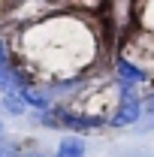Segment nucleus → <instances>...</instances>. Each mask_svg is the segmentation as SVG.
<instances>
[{
	"instance_id": "nucleus-8",
	"label": "nucleus",
	"mask_w": 154,
	"mask_h": 157,
	"mask_svg": "<svg viewBox=\"0 0 154 157\" xmlns=\"http://www.w3.org/2000/svg\"><path fill=\"white\" fill-rule=\"evenodd\" d=\"M21 157H48V154H42V151H24Z\"/></svg>"
},
{
	"instance_id": "nucleus-2",
	"label": "nucleus",
	"mask_w": 154,
	"mask_h": 157,
	"mask_svg": "<svg viewBox=\"0 0 154 157\" xmlns=\"http://www.w3.org/2000/svg\"><path fill=\"white\" fill-rule=\"evenodd\" d=\"M39 124L42 127H55V130H70V133H91L109 124L106 115H94V112H82L73 106H52L45 112H39Z\"/></svg>"
},
{
	"instance_id": "nucleus-7",
	"label": "nucleus",
	"mask_w": 154,
	"mask_h": 157,
	"mask_svg": "<svg viewBox=\"0 0 154 157\" xmlns=\"http://www.w3.org/2000/svg\"><path fill=\"white\" fill-rule=\"evenodd\" d=\"M142 106H145V115H148V118H154V91H151V94H148L145 100H142Z\"/></svg>"
},
{
	"instance_id": "nucleus-3",
	"label": "nucleus",
	"mask_w": 154,
	"mask_h": 157,
	"mask_svg": "<svg viewBox=\"0 0 154 157\" xmlns=\"http://www.w3.org/2000/svg\"><path fill=\"white\" fill-rule=\"evenodd\" d=\"M142 94L139 88H127V85H118V100L109 112V127H133L139 124V118L145 115V106H142Z\"/></svg>"
},
{
	"instance_id": "nucleus-4",
	"label": "nucleus",
	"mask_w": 154,
	"mask_h": 157,
	"mask_svg": "<svg viewBox=\"0 0 154 157\" xmlns=\"http://www.w3.org/2000/svg\"><path fill=\"white\" fill-rule=\"evenodd\" d=\"M112 73H115V82L118 85H127V88H142V85H148L151 82V73L145 70V67H139L130 55H118L112 60Z\"/></svg>"
},
{
	"instance_id": "nucleus-1",
	"label": "nucleus",
	"mask_w": 154,
	"mask_h": 157,
	"mask_svg": "<svg viewBox=\"0 0 154 157\" xmlns=\"http://www.w3.org/2000/svg\"><path fill=\"white\" fill-rule=\"evenodd\" d=\"M21 58L27 73L37 70L48 82L85 76V70L97 58V33L88 30L85 21L73 15L39 18L24 30Z\"/></svg>"
},
{
	"instance_id": "nucleus-5",
	"label": "nucleus",
	"mask_w": 154,
	"mask_h": 157,
	"mask_svg": "<svg viewBox=\"0 0 154 157\" xmlns=\"http://www.w3.org/2000/svg\"><path fill=\"white\" fill-rule=\"evenodd\" d=\"M85 151H88L85 139L79 136V133H67V136L58 142V148H55V157H85Z\"/></svg>"
},
{
	"instance_id": "nucleus-6",
	"label": "nucleus",
	"mask_w": 154,
	"mask_h": 157,
	"mask_svg": "<svg viewBox=\"0 0 154 157\" xmlns=\"http://www.w3.org/2000/svg\"><path fill=\"white\" fill-rule=\"evenodd\" d=\"M21 154H24L21 142H15V139H6V136H0V157H21Z\"/></svg>"
},
{
	"instance_id": "nucleus-9",
	"label": "nucleus",
	"mask_w": 154,
	"mask_h": 157,
	"mask_svg": "<svg viewBox=\"0 0 154 157\" xmlns=\"http://www.w3.org/2000/svg\"><path fill=\"white\" fill-rule=\"evenodd\" d=\"M0 136H3V124H0Z\"/></svg>"
}]
</instances>
